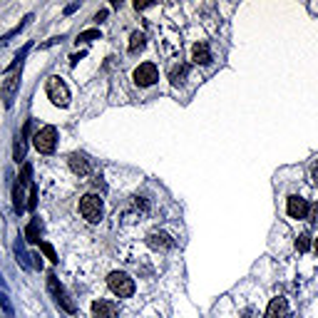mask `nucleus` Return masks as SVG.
I'll use <instances>...</instances> for the list:
<instances>
[{"mask_svg": "<svg viewBox=\"0 0 318 318\" xmlns=\"http://www.w3.org/2000/svg\"><path fill=\"white\" fill-rule=\"evenodd\" d=\"M107 286H109V291L114 293V296H119V298H130L132 293H134V281L125 273V271H112L109 276H107Z\"/></svg>", "mask_w": 318, "mask_h": 318, "instance_id": "1", "label": "nucleus"}, {"mask_svg": "<svg viewBox=\"0 0 318 318\" xmlns=\"http://www.w3.org/2000/svg\"><path fill=\"white\" fill-rule=\"evenodd\" d=\"M30 174H32V167L23 164V174L15 179V186H13V202H15V212L18 214H23L27 209V204H25V186H32Z\"/></svg>", "mask_w": 318, "mask_h": 318, "instance_id": "2", "label": "nucleus"}, {"mask_svg": "<svg viewBox=\"0 0 318 318\" xmlns=\"http://www.w3.org/2000/svg\"><path fill=\"white\" fill-rule=\"evenodd\" d=\"M80 214H82L90 224H97L105 214V207H102V199L97 194H85L80 199Z\"/></svg>", "mask_w": 318, "mask_h": 318, "instance_id": "3", "label": "nucleus"}, {"mask_svg": "<svg viewBox=\"0 0 318 318\" xmlns=\"http://www.w3.org/2000/svg\"><path fill=\"white\" fill-rule=\"evenodd\" d=\"M32 144L40 154H53L55 147H57V130L53 125L43 127V130H37L35 137H32Z\"/></svg>", "mask_w": 318, "mask_h": 318, "instance_id": "4", "label": "nucleus"}, {"mask_svg": "<svg viewBox=\"0 0 318 318\" xmlns=\"http://www.w3.org/2000/svg\"><path fill=\"white\" fill-rule=\"evenodd\" d=\"M48 289H50V293L55 296V301H57V306H60L62 311H67V313H75V311H77L75 301L70 298L67 289L60 284V278H57L55 273H50V276H48Z\"/></svg>", "mask_w": 318, "mask_h": 318, "instance_id": "5", "label": "nucleus"}, {"mask_svg": "<svg viewBox=\"0 0 318 318\" xmlns=\"http://www.w3.org/2000/svg\"><path fill=\"white\" fill-rule=\"evenodd\" d=\"M45 92H48V97H50V102L55 107H67L70 105V90H67V85L60 77H48Z\"/></svg>", "mask_w": 318, "mask_h": 318, "instance_id": "6", "label": "nucleus"}, {"mask_svg": "<svg viewBox=\"0 0 318 318\" xmlns=\"http://www.w3.org/2000/svg\"><path fill=\"white\" fill-rule=\"evenodd\" d=\"M18 90H20V70H15V72L5 75V80H3V87H0V100H3V105H5L8 109L13 107V100H15Z\"/></svg>", "mask_w": 318, "mask_h": 318, "instance_id": "7", "label": "nucleus"}, {"mask_svg": "<svg viewBox=\"0 0 318 318\" xmlns=\"http://www.w3.org/2000/svg\"><path fill=\"white\" fill-rule=\"evenodd\" d=\"M134 85L137 87H149V85H154L157 80H159V72H157V67H154V62H142L137 70H134Z\"/></svg>", "mask_w": 318, "mask_h": 318, "instance_id": "8", "label": "nucleus"}, {"mask_svg": "<svg viewBox=\"0 0 318 318\" xmlns=\"http://www.w3.org/2000/svg\"><path fill=\"white\" fill-rule=\"evenodd\" d=\"M286 212H289L291 219H306L308 212H311V204L306 202L303 196L293 194V196H289V202H286Z\"/></svg>", "mask_w": 318, "mask_h": 318, "instance_id": "9", "label": "nucleus"}, {"mask_svg": "<svg viewBox=\"0 0 318 318\" xmlns=\"http://www.w3.org/2000/svg\"><path fill=\"white\" fill-rule=\"evenodd\" d=\"M144 241H147V246L154 249V251H167V249L174 246V238H172L169 234H164V231H149Z\"/></svg>", "mask_w": 318, "mask_h": 318, "instance_id": "10", "label": "nucleus"}, {"mask_svg": "<svg viewBox=\"0 0 318 318\" xmlns=\"http://www.w3.org/2000/svg\"><path fill=\"white\" fill-rule=\"evenodd\" d=\"M117 303L114 301H105V298H97L92 303V318H117Z\"/></svg>", "mask_w": 318, "mask_h": 318, "instance_id": "11", "label": "nucleus"}, {"mask_svg": "<svg viewBox=\"0 0 318 318\" xmlns=\"http://www.w3.org/2000/svg\"><path fill=\"white\" fill-rule=\"evenodd\" d=\"M30 130H32V122L27 119L25 122V127H23V132L15 137V147H13V159L20 164L23 159H25V147H27V134H30Z\"/></svg>", "mask_w": 318, "mask_h": 318, "instance_id": "12", "label": "nucleus"}, {"mask_svg": "<svg viewBox=\"0 0 318 318\" xmlns=\"http://www.w3.org/2000/svg\"><path fill=\"white\" fill-rule=\"evenodd\" d=\"M266 318H289V301L281 296L271 298V303L266 308Z\"/></svg>", "mask_w": 318, "mask_h": 318, "instance_id": "13", "label": "nucleus"}, {"mask_svg": "<svg viewBox=\"0 0 318 318\" xmlns=\"http://www.w3.org/2000/svg\"><path fill=\"white\" fill-rule=\"evenodd\" d=\"M70 169H72L77 177H87L92 167H90V159H87L85 154L75 152V154H70Z\"/></svg>", "mask_w": 318, "mask_h": 318, "instance_id": "14", "label": "nucleus"}, {"mask_svg": "<svg viewBox=\"0 0 318 318\" xmlns=\"http://www.w3.org/2000/svg\"><path fill=\"white\" fill-rule=\"evenodd\" d=\"M191 60H194L196 65H209V62H212V50H209V45H207V43H196V45L191 48Z\"/></svg>", "mask_w": 318, "mask_h": 318, "instance_id": "15", "label": "nucleus"}, {"mask_svg": "<svg viewBox=\"0 0 318 318\" xmlns=\"http://www.w3.org/2000/svg\"><path fill=\"white\" fill-rule=\"evenodd\" d=\"M186 77H189V65H186V62H177V65L169 70V82L177 85V87L184 85V80H186Z\"/></svg>", "mask_w": 318, "mask_h": 318, "instance_id": "16", "label": "nucleus"}, {"mask_svg": "<svg viewBox=\"0 0 318 318\" xmlns=\"http://www.w3.org/2000/svg\"><path fill=\"white\" fill-rule=\"evenodd\" d=\"M30 20H32V15H25V18H23V20H20V25H15V27H13V30H10V32H5V35H3V37H0V48H5V45H8V43H10V40H13V37H15V35H20V32H23V27H25V25H27V23H30Z\"/></svg>", "mask_w": 318, "mask_h": 318, "instance_id": "17", "label": "nucleus"}, {"mask_svg": "<svg viewBox=\"0 0 318 318\" xmlns=\"http://www.w3.org/2000/svg\"><path fill=\"white\" fill-rule=\"evenodd\" d=\"M144 45H147V37H144V32H139V30H137V32H132V35H130V45H127V48H130V53H139Z\"/></svg>", "mask_w": 318, "mask_h": 318, "instance_id": "18", "label": "nucleus"}, {"mask_svg": "<svg viewBox=\"0 0 318 318\" xmlns=\"http://www.w3.org/2000/svg\"><path fill=\"white\" fill-rule=\"evenodd\" d=\"M25 238H27V241H32V244H40V224H37V219H32V221L27 224Z\"/></svg>", "mask_w": 318, "mask_h": 318, "instance_id": "19", "label": "nucleus"}, {"mask_svg": "<svg viewBox=\"0 0 318 318\" xmlns=\"http://www.w3.org/2000/svg\"><path fill=\"white\" fill-rule=\"evenodd\" d=\"M0 313H3V318H15V308L5 293H0Z\"/></svg>", "mask_w": 318, "mask_h": 318, "instance_id": "20", "label": "nucleus"}, {"mask_svg": "<svg viewBox=\"0 0 318 318\" xmlns=\"http://www.w3.org/2000/svg\"><path fill=\"white\" fill-rule=\"evenodd\" d=\"M15 256H18V264H20L23 268H30V261H27V254H25V246H23L20 238L15 241Z\"/></svg>", "mask_w": 318, "mask_h": 318, "instance_id": "21", "label": "nucleus"}, {"mask_svg": "<svg viewBox=\"0 0 318 318\" xmlns=\"http://www.w3.org/2000/svg\"><path fill=\"white\" fill-rule=\"evenodd\" d=\"M92 40H102V32L100 30H85V32H80L77 43H92Z\"/></svg>", "mask_w": 318, "mask_h": 318, "instance_id": "22", "label": "nucleus"}, {"mask_svg": "<svg viewBox=\"0 0 318 318\" xmlns=\"http://www.w3.org/2000/svg\"><path fill=\"white\" fill-rule=\"evenodd\" d=\"M40 251L45 254V259H50L53 264H57L60 259H57V254H55V249H53V244H48V241H40Z\"/></svg>", "mask_w": 318, "mask_h": 318, "instance_id": "23", "label": "nucleus"}, {"mask_svg": "<svg viewBox=\"0 0 318 318\" xmlns=\"http://www.w3.org/2000/svg\"><path fill=\"white\" fill-rule=\"evenodd\" d=\"M296 249H298L301 254H306V251L311 249V234H301V236L296 238Z\"/></svg>", "mask_w": 318, "mask_h": 318, "instance_id": "24", "label": "nucleus"}, {"mask_svg": "<svg viewBox=\"0 0 318 318\" xmlns=\"http://www.w3.org/2000/svg\"><path fill=\"white\" fill-rule=\"evenodd\" d=\"M37 207V189H35V184L30 186V194H27V209H35Z\"/></svg>", "mask_w": 318, "mask_h": 318, "instance_id": "25", "label": "nucleus"}, {"mask_svg": "<svg viewBox=\"0 0 318 318\" xmlns=\"http://www.w3.org/2000/svg\"><path fill=\"white\" fill-rule=\"evenodd\" d=\"M311 182H313V184H318V159L311 164Z\"/></svg>", "mask_w": 318, "mask_h": 318, "instance_id": "26", "label": "nucleus"}, {"mask_svg": "<svg viewBox=\"0 0 318 318\" xmlns=\"http://www.w3.org/2000/svg\"><path fill=\"white\" fill-rule=\"evenodd\" d=\"M60 40H65V37H50L48 43H43V45H40V50H45V48H53V45H57Z\"/></svg>", "mask_w": 318, "mask_h": 318, "instance_id": "27", "label": "nucleus"}, {"mask_svg": "<svg viewBox=\"0 0 318 318\" xmlns=\"http://www.w3.org/2000/svg\"><path fill=\"white\" fill-rule=\"evenodd\" d=\"M85 55H87V53H77V55H72V57H70V65H72V67H75V65H77V62H80V60H82V57H85Z\"/></svg>", "mask_w": 318, "mask_h": 318, "instance_id": "28", "label": "nucleus"}, {"mask_svg": "<svg viewBox=\"0 0 318 318\" xmlns=\"http://www.w3.org/2000/svg\"><path fill=\"white\" fill-rule=\"evenodd\" d=\"M107 20V10H100L97 15H95V23H105Z\"/></svg>", "mask_w": 318, "mask_h": 318, "instance_id": "29", "label": "nucleus"}, {"mask_svg": "<svg viewBox=\"0 0 318 318\" xmlns=\"http://www.w3.org/2000/svg\"><path fill=\"white\" fill-rule=\"evenodd\" d=\"M77 8H80V3H72V5H67V8H65V15H72Z\"/></svg>", "mask_w": 318, "mask_h": 318, "instance_id": "30", "label": "nucleus"}, {"mask_svg": "<svg viewBox=\"0 0 318 318\" xmlns=\"http://www.w3.org/2000/svg\"><path fill=\"white\" fill-rule=\"evenodd\" d=\"M30 259H35V264H32L35 268H43V261H40V254H32Z\"/></svg>", "mask_w": 318, "mask_h": 318, "instance_id": "31", "label": "nucleus"}, {"mask_svg": "<svg viewBox=\"0 0 318 318\" xmlns=\"http://www.w3.org/2000/svg\"><path fill=\"white\" fill-rule=\"evenodd\" d=\"M308 214H311V221H318V207H311Z\"/></svg>", "mask_w": 318, "mask_h": 318, "instance_id": "32", "label": "nucleus"}, {"mask_svg": "<svg viewBox=\"0 0 318 318\" xmlns=\"http://www.w3.org/2000/svg\"><path fill=\"white\" fill-rule=\"evenodd\" d=\"M134 8H137V10H144V8H149V3H139V0H137Z\"/></svg>", "mask_w": 318, "mask_h": 318, "instance_id": "33", "label": "nucleus"}, {"mask_svg": "<svg viewBox=\"0 0 318 318\" xmlns=\"http://www.w3.org/2000/svg\"><path fill=\"white\" fill-rule=\"evenodd\" d=\"M0 286H5V281H3V273H0Z\"/></svg>", "mask_w": 318, "mask_h": 318, "instance_id": "34", "label": "nucleus"}, {"mask_svg": "<svg viewBox=\"0 0 318 318\" xmlns=\"http://www.w3.org/2000/svg\"><path fill=\"white\" fill-rule=\"evenodd\" d=\"M313 249H316V254H318V238H316V244H313Z\"/></svg>", "mask_w": 318, "mask_h": 318, "instance_id": "35", "label": "nucleus"}]
</instances>
